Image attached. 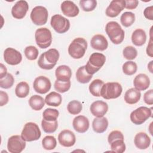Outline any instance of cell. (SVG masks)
Segmentation results:
<instances>
[{"mask_svg":"<svg viewBox=\"0 0 153 153\" xmlns=\"http://www.w3.org/2000/svg\"><path fill=\"white\" fill-rule=\"evenodd\" d=\"M59 59V53L58 50L55 48H51L40 56L38 65L41 69L50 70L55 66Z\"/></svg>","mask_w":153,"mask_h":153,"instance_id":"6da1fadb","label":"cell"},{"mask_svg":"<svg viewBox=\"0 0 153 153\" xmlns=\"http://www.w3.org/2000/svg\"><path fill=\"white\" fill-rule=\"evenodd\" d=\"M105 31L111 42L114 44H121L124 39V31L117 22H109L105 26Z\"/></svg>","mask_w":153,"mask_h":153,"instance_id":"7a4b0ae2","label":"cell"},{"mask_svg":"<svg viewBox=\"0 0 153 153\" xmlns=\"http://www.w3.org/2000/svg\"><path fill=\"white\" fill-rule=\"evenodd\" d=\"M87 48V41L83 38H76L70 44L68 47V53L72 58L79 59L84 56Z\"/></svg>","mask_w":153,"mask_h":153,"instance_id":"3957f363","label":"cell"},{"mask_svg":"<svg viewBox=\"0 0 153 153\" xmlns=\"http://www.w3.org/2000/svg\"><path fill=\"white\" fill-rule=\"evenodd\" d=\"M106 57L100 53H94L89 57V60L85 65L88 74L93 75L97 72L105 64Z\"/></svg>","mask_w":153,"mask_h":153,"instance_id":"277c9868","label":"cell"},{"mask_svg":"<svg viewBox=\"0 0 153 153\" xmlns=\"http://www.w3.org/2000/svg\"><path fill=\"white\" fill-rule=\"evenodd\" d=\"M123 88L121 84L117 82L104 84L101 90V96L105 99L118 98L122 93Z\"/></svg>","mask_w":153,"mask_h":153,"instance_id":"5b68a950","label":"cell"},{"mask_svg":"<svg viewBox=\"0 0 153 153\" xmlns=\"http://www.w3.org/2000/svg\"><path fill=\"white\" fill-rule=\"evenodd\" d=\"M41 135V132L38 126L32 122L25 124L21 133L22 139L26 142H32L38 140Z\"/></svg>","mask_w":153,"mask_h":153,"instance_id":"8992f818","label":"cell"},{"mask_svg":"<svg viewBox=\"0 0 153 153\" xmlns=\"http://www.w3.org/2000/svg\"><path fill=\"white\" fill-rule=\"evenodd\" d=\"M36 44L41 48H47L50 46L52 42V35L47 27H41L36 29L35 33Z\"/></svg>","mask_w":153,"mask_h":153,"instance_id":"52a82bcc","label":"cell"},{"mask_svg":"<svg viewBox=\"0 0 153 153\" xmlns=\"http://www.w3.org/2000/svg\"><path fill=\"white\" fill-rule=\"evenodd\" d=\"M151 109L146 106H140L130 114V120L136 125H140L151 117Z\"/></svg>","mask_w":153,"mask_h":153,"instance_id":"ba28073f","label":"cell"},{"mask_svg":"<svg viewBox=\"0 0 153 153\" xmlns=\"http://www.w3.org/2000/svg\"><path fill=\"white\" fill-rule=\"evenodd\" d=\"M48 13L46 8L42 6H36L30 13V19L33 24L38 26L45 25L48 19Z\"/></svg>","mask_w":153,"mask_h":153,"instance_id":"9c48e42d","label":"cell"},{"mask_svg":"<svg viewBox=\"0 0 153 153\" xmlns=\"http://www.w3.org/2000/svg\"><path fill=\"white\" fill-rule=\"evenodd\" d=\"M50 24L53 29L58 33H65L70 27L69 20L60 14L53 16L51 18Z\"/></svg>","mask_w":153,"mask_h":153,"instance_id":"30bf717a","label":"cell"},{"mask_svg":"<svg viewBox=\"0 0 153 153\" xmlns=\"http://www.w3.org/2000/svg\"><path fill=\"white\" fill-rule=\"evenodd\" d=\"M25 142L21 136H12L8 138L7 149L11 153H20L26 147Z\"/></svg>","mask_w":153,"mask_h":153,"instance_id":"8fae6325","label":"cell"},{"mask_svg":"<svg viewBox=\"0 0 153 153\" xmlns=\"http://www.w3.org/2000/svg\"><path fill=\"white\" fill-rule=\"evenodd\" d=\"M4 59L8 65H17L22 62V56L19 51L13 48L8 47L4 52Z\"/></svg>","mask_w":153,"mask_h":153,"instance_id":"7c38bea8","label":"cell"},{"mask_svg":"<svg viewBox=\"0 0 153 153\" xmlns=\"http://www.w3.org/2000/svg\"><path fill=\"white\" fill-rule=\"evenodd\" d=\"M51 84L49 78L45 76H39L36 78L33 83V87L36 93L45 94L51 88Z\"/></svg>","mask_w":153,"mask_h":153,"instance_id":"4fadbf2b","label":"cell"},{"mask_svg":"<svg viewBox=\"0 0 153 153\" xmlns=\"http://www.w3.org/2000/svg\"><path fill=\"white\" fill-rule=\"evenodd\" d=\"M125 8V1L113 0L105 10V14L108 17H115Z\"/></svg>","mask_w":153,"mask_h":153,"instance_id":"5bb4252c","label":"cell"},{"mask_svg":"<svg viewBox=\"0 0 153 153\" xmlns=\"http://www.w3.org/2000/svg\"><path fill=\"white\" fill-rule=\"evenodd\" d=\"M29 10L28 3L24 0L17 1L11 9V14L17 19H22L25 17Z\"/></svg>","mask_w":153,"mask_h":153,"instance_id":"9a60e30c","label":"cell"},{"mask_svg":"<svg viewBox=\"0 0 153 153\" xmlns=\"http://www.w3.org/2000/svg\"><path fill=\"white\" fill-rule=\"evenodd\" d=\"M59 143L65 147H71L76 142V137L74 133L69 130H62L58 136Z\"/></svg>","mask_w":153,"mask_h":153,"instance_id":"2e32d148","label":"cell"},{"mask_svg":"<svg viewBox=\"0 0 153 153\" xmlns=\"http://www.w3.org/2000/svg\"><path fill=\"white\" fill-rule=\"evenodd\" d=\"M91 113L96 117H103L108 110V104L102 100H96L92 103L90 108Z\"/></svg>","mask_w":153,"mask_h":153,"instance_id":"e0dca14e","label":"cell"},{"mask_svg":"<svg viewBox=\"0 0 153 153\" xmlns=\"http://www.w3.org/2000/svg\"><path fill=\"white\" fill-rule=\"evenodd\" d=\"M89 124L88 118L84 115L76 116L74 118L72 122L74 130L80 133L86 132L89 128Z\"/></svg>","mask_w":153,"mask_h":153,"instance_id":"ac0fdd59","label":"cell"},{"mask_svg":"<svg viewBox=\"0 0 153 153\" xmlns=\"http://www.w3.org/2000/svg\"><path fill=\"white\" fill-rule=\"evenodd\" d=\"M61 10L63 14L69 17L76 16L79 12L78 6L71 1H65L61 4Z\"/></svg>","mask_w":153,"mask_h":153,"instance_id":"d6986e66","label":"cell"},{"mask_svg":"<svg viewBox=\"0 0 153 153\" xmlns=\"http://www.w3.org/2000/svg\"><path fill=\"white\" fill-rule=\"evenodd\" d=\"M90 45L93 49L104 51L108 48V42L103 35L96 34L91 39Z\"/></svg>","mask_w":153,"mask_h":153,"instance_id":"ffe728a7","label":"cell"},{"mask_svg":"<svg viewBox=\"0 0 153 153\" xmlns=\"http://www.w3.org/2000/svg\"><path fill=\"white\" fill-rule=\"evenodd\" d=\"M135 146L139 149L148 148L151 143V139L145 132L137 133L134 139Z\"/></svg>","mask_w":153,"mask_h":153,"instance_id":"44dd1931","label":"cell"},{"mask_svg":"<svg viewBox=\"0 0 153 153\" xmlns=\"http://www.w3.org/2000/svg\"><path fill=\"white\" fill-rule=\"evenodd\" d=\"M134 88L139 91L146 90L150 85V79L145 74H139L135 76L133 80Z\"/></svg>","mask_w":153,"mask_h":153,"instance_id":"7402d4cb","label":"cell"},{"mask_svg":"<svg viewBox=\"0 0 153 153\" xmlns=\"http://www.w3.org/2000/svg\"><path fill=\"white\" fill-rule=\"evenodd\" d=\"M55 75L57 80L66 82L70 81L72 76V71L68 66L60 65L56 69Z\"/></svg>","mask_w":153,"mask_h":153,"instance_id":"603a6c76","label":"cell"},{"mask_svg":"<svg viewBox=\"0 0 153 153\" xmlns=\"http://www.w3.org/2000/svg\"><path fill=\"white\" fill-rule=\"evenodd\" d=\"M108 126V121L106 117L95 118L92 123L93 130L97 133H102L105 131Z\"/></svg>","mask_w":153,"mask_h":153,"instance_id":"cb8c5ba5","label":"cell"},{"mask_svg":"<svg viewBox=\"0 0 153 153\" xmlns=\"http://www.w3.org/2000/svg\"><path fill=\"white\" fill-rule=\"evenodd\" d=\"M141 97L140 91L135 88H131L126 91L124 95L125 102L130 105H133L137 103Z\"/></svg>","mask_w":153,"mask_h":153,"instance_id":"d4e9b609","label":"cell"},{"mask_svg":"<svg viewBox=\"0 0 153 153\" xmlns=\"http://www.w3.org/2000/svg\"><path fill=\"white\" fill-rule=\"evenodd\" d=\"M146 40V35L142 29H137L133 32L131 35V41L133 44L136 46L143 45Z\"/></svg>","mask_w":153,"mask_h":153,"instance_id":"484cf974","label":"cell"},{"mask_svg":"<svg viewBox=\"0 0 153 153\" xmlns=\"http://www.w3.org/2000/svg\"><path fill=\"white\" fill-rule=\"evenodd\" d=\"M62 100V96L56 91L50 93L45 98V102L47 105L52 106H59L61 104Z\"/></svg>","mask_w":153,"mask_h":153,"instance_id":"4316f807","label":"cell"},{"mask_svg":"<svg viewBox=\"0 0 153 153\" xmlns=\"http://www.w3.org/2000/svg\"><path fill=\"white\" fill-rule=\"evenodd\" d=\"M93 75L88 74L85 70V65L79 67L76 72V78L77 81L82 84L88 83L92 78Z\"/></svg>","mask_w":153,"mask_h":153,"instance_id":"83f0119b","label":"cell"},{"mask_svg":"<svg viewBox=\"0 0 153 153\" xmlns=\"http://www.w3.org/2000/svg\"><path fill=\"white\" fill-rule=\"evenodd\" d=\"M29 104L33 110L39 111L44 106L45 100L41 96L35 94L30 97Z\"/></svg>","mask_w":153,"mask_h":153,"instance_id":"f1b7e54d","label":"cell"},{"mask_svg":"<svg viewBox=\"0 0 153 153\" xmlns=\"http://www.w3.org/2000/svg\"><path fill=\"white\" fill-rule=\"evenodd\" d=\"M104 84L103 81L99 79L93 80L89 85V91L90 93L96 97L101 96L102 88Z\"/></svg>","mask_w":153,"mask_h":153,"instance_id":"f546056e","label":"cell"},{"mask_svg":"<svg viewBox=\"0 0 153 153\" xmlns=\"http://www.w3.org/2000/svg\"><path fill=\"white\" fill-rule=\"evenodd\" d=\"M16 95L20 98L26 97L29 93V84L25 81H22L17 84L15 89Z\"/></svg>","mask_w":153,"mask_h":153,"instance_id":"4dcf8cb0","label":"cell"},{"mask_svg":"<svg viewBox=\"0 0 153 153\" xmlns=\"http://www.w3.org/2000/svg\"><path fill=\"white\" fill-rule=\"evenodd\" d=\"M41 126L44 131L47 133H52L57 130L58 123L57 120L49 121L43 119L41 121Z\"/></svg>","mask_w":153,"mask_h":153,"instance_id":"1f68e13d","label":"cell"},{"mask_svg":"<svg viewBox=\"0 0 153 153\" xmlns=\"http://www.w3.org/2000/svg\"><path fill=\"white\" fill-rule=\"evenodd\" d=\"M120 21L123 26L124 27H129L131 26L135 21V15L131 12H125L124 13L121 17Z\"/></svg>","mask_w":153,"mask_h":153,"instance_id":"d6a6232c","label":"cell"},{"mask_svg":"<svg viewBox=\"0 0 153 153\" xmlns=\"http://www.w3.org/2000/svg\"><path fill=\"white\" fill-rule=\"evenodd\" d=\"M110 144L111 149L113 152L123 153L126 151V145L124 139H118L113 140Z\"/></svg>","mask_w":153,"mask_h":153,"instance_id":"836d02e7","label":"cell"},{"mask_svg":"<svg viewBox=\"0 0 153 153\" xmlns=\"http://www.w3.org/2000/svg\"><path fill=\"white\" fill-rule=\"evenodd\" d=\"M42 145L43 148L46 150L54 149L57 145L56 139L53 136H47L43 138Z\"/></svg>","mask_w":153,"mask_h":153,"instance_id":"e575fe53","label":"cell"},{"mask_svg":"<svg viewBox=\"0 0 153 153\" xmlns=\"http://www.w3.org/2000/svg\"><path fill=\"white\" fill-rule=\"evenodd\" d=\"M82 106L81 103L76 100L71 101L67 106L68 112L72 115H77L79 114L82 110Z\"/></svg>","mask_w":153,"mask_h":153,"instance_id":"d590c367","label":"cell"},{"mask_svg":"<svg viewBox=\"0 0 153 153\" xmlns=\"http://www.w3.org/2000/svg\"><path fill=\"white\" fill-rule=\"evenodd\" d=\"M59 115V112L57 109L52 108H47L42 113L43 119L49 121L57 120Z\"/></svg>","mask_w":153,"mask_h":153,"instance_id":"8d00e7d4","label":"cell"},{"mask_svg":"<svg viewBox=\"0 0 153 153\" xmlns=\"http://www.w3.org/2000/svg\"><path fill=\"white\" fill-rule=\"evenodd\" d=\"M137 66L135 62L127 61L123 65V71L127 75H132L137 71Z\"/></svg>","mask_w":153,"mask_h":153,"instance_id":"74e56055","label":"cell"},{"mask_svg":"<svg viewBox=\"0 0 153 153\" xmlns=\"http://www.w3.org/2000/svg\"><path fill=\"white\" fill-rule=\"evenodd\" d=\"M24 53L27 59L30 60H33L37 59L39 54V51L35 47L29 45L25 48Z\"/></svg>","mask_w":153,"mask_h":153,"instance_id":"f35d334b","label":"cell"},{"mask_svg":"<svg viewBox=\"0 0 153 153\" xmlns=\"http://www.w3.org/2000/svg\"><path fill=\"white\" fill-rule=\"evenodd\" d=\"M14 82V78L13 76L9 73L2 78L0 79V87L2 88L8 89L11 88Z\"/></svg>","mask_w":153,"mask_h":153,"instance_id":"ab89813d","label":"cell"},{"mask_svg":"<svg viewBox=\"0 0 153 153\" xmlns=\"http://www.w3.org/2000/svg\"><path fill=\"white\" fill-rule=\"evenodd\" d=\"M79 5L83 11H91L96 7L97 1L95 0H81Z\"/></svg>","mask_w":153,"mask_h":153,"instance_id":"60d3db41","label":"cell"},{"mask_svg":"<svg viewBox=\"0 0 153 153\" xmlns=\"http://www.w3.org/2000/svg\"><path fill=\"white\" fill-rule=\"evenodd\" d=\"M123 54L125 59L127 60H133L136 57L137 55V51L134 47L129 45L123 49Z\"/></svg>","mask_w":153,"mask_h":153,"instance_id":"b9f144b4","label":"cell"},{"mask_svg":"<svg viewBox=\"0 0 153 153\" xmlns=\"http://www.w3.org/2000/svg\"><path fill=\"white\" fill-rule=\"evenodd\" d=\"M71 87V81L63 82L56 79L54 82V88L59 93H65L69 90Z\"/></svg>","mask_w":153,"mask_h":153,"instance_id":"7bdbcfd3","label":"cell"},{"mask_svg":"<svg viewBox=\"0 0 153 153\" xmlns=\"http://www.w3.org/2000/svg\"><path fill=\"white\" fill-rule=\"evenodd\" d=\"M118 139H124V136L120 131L114 130L109 134L108 137V141L109 143H111L113 140Z\"/></svg>","mask_w":153,"mask_h":153,"instance_id":"ee69618b","label":"cell"},{"mask_svg":"<svg viewBox=\"0 0 153 153\" xmlns=\"http://www.w3.org/2000/svg\"><path fill=\"white\" fill-rule=\"evenodd\" d=\"M143 100L148 105H152L153 104V90L152 89H151L147 91L144 94Z\"/></svg>","mask_w":153,"mask_h":153,"instance_id":"f6af8a7d","label":"cell"},{"mask_svg":"<svg viewBox=\"0 0 153 153\" xmlns=\"http://www.w3.org/2000/svg\"><path fill=\"white\" fill-rule=\"evenodd\" d=\"M139 1L137 0L125 1V8L129 10H133L137 7Z\"/></svg>","mask_w":153,"mask_h":153,"instance_id":"bcb514c9","label":"cell"},{"mask_svg":"<svg viewBox=\"0 0 153 153\" xmlns=\"http://www.w3.org/2000/svg\"><path fill=\"white\" fill-rule=\"evenodd\" d=\"M143 14L145 17L150 20H153V6H150L146 7L143 11Z\"/></svg>","mask_w":153,"mask_h":153,"instance_id":"7dc6e473","label":"cell"},{"mask_svg":"<svg viewBox=\"0 0 153 153\" xmlns=\"http://www.w3.org/2000/svg\"><path fill=\"white\" fill-rule=\"evenodd\" d=\"M0 105L2 106L6 105L8 102V96L6 92L3 91H0Z\"/></svg>","mask_w":153,"mask_h":153,"instance_id":"c3c4849f","label":"cell"},{"mask_svg":"<svg viewBox=\"0 0 153 153\" xmlns=\"http://www.w3.org/2000/svg\"><path fill=\"white\" fill-rule=\"evenodd\" d=\"M146 54L150 56L151 57H153V51H152V38L151 36V39L149 41V43L148 44L147 48H146Z\"/></svg>","mask_w":153,"mask_h":153,"instance_id":"681fc988","label":"cell"},{"mask_svg":"<svg viewBox=\"0 0 153 153\" xmlns=\"http://www.w3.org/2000/svg\"><path fill=\"white\" fill-rule=\"evenodd\" d=\"M7 74V70L6 67L2 64L1 63L0 66V79L4 78Z\"/></svg>","mask_w":153,"mask_h":153,"instance_id":"f907efd6","label":"cell"},{"mask_svg":"<svg viewBox=\"0 0 153 153\" xmlns=\"http://www.w3.org/2000/svg\"><path fill=\"white\" fill-rule=\"evenodd\" d=\"M152 62H153V61L152 60V61H151L150 62V63L148 64V68L149 69V71L151 72V73H152Z\"/></svg>","mask_w":153,"mask_h":153,"instance_id":"816d5d0a","label":"cell"}]
</instances>
